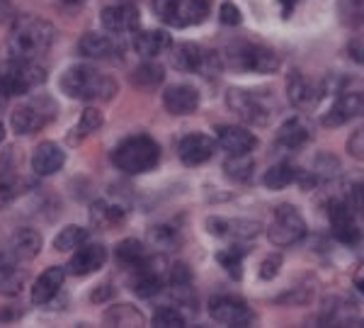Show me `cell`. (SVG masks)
Instances as JSON below:
<instances>
[{"instance_id": "cell-1", "label": "cell", "mask_w": 364, "mask_h": 328, "mask_svg": "<svg viewBox=\"0 0 364 328\" xmlns=\"http://www.w3.org/2000/svg\"><path fill=\"white\" fill-rule=\"evenodd\" d=\"M54 44V27L42 17L25 15L15 22L8 39V51L13 58H39Z\"/></svg>"}, {"instance_id": "cell-2", "label": "cell", "mask_w": 364, "mask_h": 328, "mask_svg": "<svg viewBox=\"0 0 364 328\" xmlns=\"http://www.w3.org/2000/svg\"><path fill=\"white\" fill-rule=\"evenodd\" d=\"M61 90L73 100H112L117 83L92 66H70L61 75Z\"/></svg>"}, {"instance_id": "cell-3", "label": "cell", "mask_w": 364, "mask_h": 328, "mask_svg": "<svg viewBox=\"0 0 364 328\" xmlns=\"http://www.w3.org/2000/svg\"><path fill=\"white\" fill-rule=\"evenodd\" d=\"M158 158H161V149L151 137H129L114 149L112 163L129 175H141L156 168Z\"/></svg>"}, {"instance_id": "cell-4", "label": "cell", "mask_w": 364, "mask_h": 328, "mask_svg": "<svg viewBox=\"0 0 364 328\" xmlns=\"http://www.w3.org/2000/svg\"><path fill=\"white\" fill-rule=\"evenodd\" d=\"M0 78L10 95H27L46 80V68L39 66L37 58H13L8 66L0 68Z\"/></svg>"}, {"instance_id": "cell-5", "label": "cell", "mask_w": 364, "mask_h": 328, "mask_svg": "<svg viewBox=\"0 0 364 328\" xmlns=\"http://www.w3.org/2000/svg\"><path fill=\"white\" fill-rule=\"evenodd\" d=\"M154 10L170 27L202 25L209 15L207 0H154Z\"/></svg>"}, {"instance_id": "cell-6", "label": "cell", "mask_w": 364, "mask_h": 328, "mask_svg": "<svg viewBox=\"0 0 364 328\" xmlns=\"http://www.w3.org/2000/svg\"><path fill=\"white\" fill-rule=\"evenodd\" d=\"M228 63H231L233 68H238V71L272 73L279 68V56L262 44L236 42L228 49Z\"/></svg>"}, {"instance_id": "cell-7", "label": "cell", "mask_w": 364, "mask_h": 328, "mask_svg": "<svg viewBox=\"0 0 364 328\" xmlns=\"http://www.w3.org/2000/svg\"><path fill=\"white\" fill-rule=\"evenodd\" d=\"M267 236H269V241L274 245H279V248L294 245L306 236V221H304V216L299 214L296 207L282 204V207L274 209L272 224L267 228Z\"/></svg>"}, {"instance_id": "cell-8", "label": "cell", "mask_w": 364, "mask_h": 328, "mask_svg": "<svg viewBox=\"0 0 364 328\" xmlns=\"http://www.w3.org/2000/svg\"><path fill=\"white\" fill-rule=\"evenodd\" d=\"M56 117V105L51 97L39 95L27 100L13 112V129L17 134H34L44 129Z\"/></svg>"}, {"instance_id": "cell-9", "label": "cell", "mask_w": 364, "mask_h": 328, "mask_svg": "<svg viewBox=\"0 0 364 328\" xmlns=\"http://www.w3.org/2000/svg\"><path fill=\"white\" fill-rule=\"evenodd\" d=\"M226 105L231 107V112H236V117H240L248 125H267L269 122V102L260 92L255 90H243V88H231L226 92Z\"/></svg>"}, {"instance_id": "cell-10", "label": "cell", "mask_w": 364, "mask_h": 328, "mask_svg": "<svg viewBox=\"0 0 364 328\" xmlns=\"http://www.w3.org/2000/svg\"><path fill=\"white\" fill-rule=\"evenodd\" d=\"M328 219H331V233L333 238L345 245H355L360 241L362 231L355 224L352 207L348 200H331L328 202Z\"/></svg>"}, {"instance_id": "cell-11", "label": "cell", "mask_w": 364, "mask_h": 328, "mask_svg": "<svg viewBox=\"0 0 364 328\" xmlns=\"http://www.w3.org/2000/svg\"><path fill=\"white\" fill-rule=\"evenodd\" d=\"M209 314L214 321L219 324H226V326H248L252 321V312L248 309L240 297H231V295H219L209 302Z\"/></svg>"}, {"instance_id": "cell-12", "label": "cell", "mask_w": 364, "mask_h": 328, "mask_svg": "<svg viewBox=\"0 0 364 328\" xmlns=\"http://www.w3.org/2000/svg\"><path fill=\"white\" fill-rule=\"evenodd\" d=\"M219 58H216V54H211V51H204L202 46L197 44H178L173 49V66L178 68V71L182 73H211V66H219Z\"/></svg>"}, {"instance_id": "cell-13", "label": "cell", "mask_w": 364, "mask_h": 328, "mask_svg": "<svg viewBox=\"0 0 364 328\" xmlns=\"http://www.w3.org/2000/svg\"><path fill=\"white\" fill-rule=\"evenodd\" d=\"M209 233L219 238H228V241L238 243V241H250L260 233V221H250V219H224V216H209L207 219Z\"/></svg>"}, {"instance_id": "cell-14", "label": "cell", "mask_w": 364, "mask_h": 328, "mask_svg": "<svg viewBox=\"0 0 364 328\" xmlns=\"http://www.w3.org/2000/svg\"><path fill=\"white\" fill-rule=\"evenodd\" d=\"M287 92H289V100L294 107L299 110H311L318 105V100L323 97V92H326V88H323L318 80L309 78V75L294 71L287 78Z\"/></svg>"}, {"instance_id": "cell-15", "label": "cell", "mask_w": 364, "mask_h": 328, "mask_svg": "<svg viewBox=\"0 0 364 328\" xmlns=\"http://www.w3.org/2000/svg\"><path fill=\"white\" fill-rule=\"evenodd\" d=\"M216 144H219L228 156H243L255 149L257 139H255V134L243 127L224 125L216 129Z\"/></svg>"}, {"instance_id": "cell-16", "label": "cell", "mask_w": 364, "mask_h": 328, "mask_svg": "<svg viewBox=\"0 0 364 328\" xmlns=\"http://www.w3.org/2000/svg\"><path fill=\"white\" fill-rule=\"evenodd\" d=\"M360 115H364L362 92H343V95L333 102V107L328 110V115L323 117V127H340Z\"/></svg>"}, {"instance_id": "cell-17", "label": "cell", "mask_w": 364, "mask_h": 328, "mask_svg": "<svg viewBox=\"0 0 364 328\" xmlns=\"http://www.w3.org/2000/svg\"><path fill=\"white\" fill-rule=\"evenodd\" d=\"M102 27L112 34H124L134 32L139 27V10L132 3H119L109 5L102 10Z\"/></svg>"}, {"instance_id": "cell-18", "label": "cell", "mask_w": 364, "mask_h": 328, "mask_svg": "<svg viewBox=\"0 0 364 328\" xmlns=\"http://www.w3.org/2000/svg\"><path fill=\"white\" fill-rule=\"evenodd\" d=\"M178 156L185 166H202L214 156V139L207 134H190L180 142Z\"/></svg>"}, {"instance_id": "cell-19", "label": "cell", "mask_w": 364, "mask_h": 328, "mask_svg": "<svg viewBox=\"0 0 364 328\" xmlns=\"http://www.w3.org/2000/svg\"><path fill=\"white\" fill-rule=\"evenodd\" d=\"M107 260V248L100 243H83L75 248L73 258L68 260V270L73 275H90L100 270Z\"/></svg>"}, {"instance_id": "cell-20", "label": "cell", "mask_w": 364, "mask_h": 328, "mask_svg": "<svg viewBox=\"0 0 364 328\" xmlns=\"http://www.w3.org/2000/svg\"><path fill=\"white\" fill-rule=\"evenodd\" d=\"M66 163V151L54 142H44L32 154V171L37 175H54Z\"/></svg>"}, {"instance_id": "cell-21", "label": "cell", "mask_w": 364, "mask_h": 328, "mask_svg": "<svg viewBox=\"0 0 364 328\" xmlns=\"http://www.w3.org/2000/svg\"><path fill=\"white\" fill-rule=\"evenodd\" d=\"M163 105L170 115H192L199 107V92L192 85H173L163 92Z\"/></svg>"}, {"instance_id": "cell-22", "label": "cell", "mask_w": 364, "mask_h": 328, "mask_svg": "<svg viewBox=\"0 0 364 328\" xmlns=\"http://www.w3.org/2000/svg\"><path fill=\"white\" fill-rule=\"evenodd\" d=\"M63 280H66V270H63V268H58V265L46 268L32 287V302L39 304V307H42V304H49L58 295Z\"/></svg>"}, {"instance_id": "cell-23", "label": "cell", "mask_w": 364, "mask_h": 328, "mask_svg": "<svg viewBox=\"0 0 364 328\" xmlns=\"http://www.w3.org/2000/svg\"><path fill=\"white\" fill-rule=\"evenodd\" d=\"M78 51L85 58H97V61H112L119 56V46L114 44V39H109L107 34L87 32L78 44Z\"/></svg>"}, {"instance_id": "cell-24", "label": "cell", "mask_w": 364, "mask_h": 328, "mask_svg": "<svg viewBox=\"0 0 364 328\" xmlns=\"http://www.w3.org/2000/svg\"><path fill=\"white\" fill-rule=\"evenodd\" d=\"M311 139V129L306 122L301 120V117H291V120H287L284 125L279 127L277 132V149L282 151H296L301 149L304 144H306Z\"/></svg>"}, {"instance_id": "cell-25", "label": "cell", "mask_w": 364, "mask_h": 328, "mask_svg": "<svg viewBox=\"0 0 364 328\" xmlns=\"http://www.w3.org/2000/svg\"><path fill=\"white\" fill-rule=\"evenodd\" d=\"M42 250V233L34 228H17L10 238V255L15 260H32Z\"/></svg>"}, {"instance_id": "cell-26", "label": "cell", "mask_w": 364, "mask_h": 328, "mask_svg": "<svg viewBox=\"0 0 364 328\" xmlns=\"http://www.w3.org/2000/svg\"><path fill=\"white\" fill-rule=\"evenodd\" d=\"M170 46H173V39L161 29H144V32H136V37H134V49L146 58L163 54Z\"/></svg>"}, {"instance_id": "cell-27", "label": "cell", "mask_w": 364, "mask_h": 328, "mask_svg": "<svg viewBox=\"0 0 364 328\" xmlns=\"http://www.w3.org/2000/svg\"><path fill=\"white\" fill-rule=\"evenodd\" d=\"M127 209L122 207V204H114L109 200H97L95 204H92V224H97L100 228H109L114 224H119L122 219H124Z\"/></svg>"}, {"instance_id": "cell-28", "label": "cell", "mask_w": 364, "mask_h": 328, "mask_svg": "<svg viewBox=\"0 0 364 328\" xmlns=\"http://www.w3.org/2000/svg\"><path fill=\"white\" fill-rule=\"evenodd\" d=\"M105 324L109 326H144L146 319L132 304H117L105 312Z\"/></svg>"}, {"instance_id": "cell-29", "label": "cell", "mask_w": 364, "mask_h": 328, "mask_svg": "<svg viewBox=\"0 0 364 328\" xmlns=\"http://www.w3.org/2000/svg\"><path fill=\"white\" fill-rule=\"evenodd\" d=\"M299 178V171L291 163H277L265 173L262 183H265L267 190H284L287 185H291Z\"/></svg>"}, {"instance_id": "cell-30", "label": "cell", "mask_w": 364, "mask_h": 328, "mask_svg": "<svg viewBox=\"0 0 364 328\" xmlns=\"http://www.w3.org/2000/svg\"><path fill=\"white\" fill-rule=\"evenodd\" d=\"M252 171H255V163H252V158L248 154L231 156L224 163V173L231 180H236V183H248V180L252 178Z\"/></svg>"}, {"instance_id": "cell-31", "label": "cell", "mask_w": 364, "mask_h": 328, "mask_svg": "<svg viewBox=\"0 0 364 328\" xmlns=\"http://www.w3.org/2000/svg\"><path fill=\"white\" fill-rule=\"evenodd\" d=\"M163 78H166V71L158 63H141L132 75V83L136 88H144V90H151V88L161 85Z\"/></svg>"}, {"instance_id": "cell-32", "label": "cell", "mask_w": 364, "mask_h": 328, "mask_svg": "<svg viewBox=\"0 0 364 328\" xmlns=\"http://www.w3.org/2000/svg\"><path fill=\"white\" fill-rule=\"evenodd\" d=\"M144 258H146V248L136 241V238H127V241H122L117 245V260H119L122 265L136 268Z\"/></svg>"}, {"instance_id": "cell-33", "label": "cell", "mask_w": 364, "mask_h": 328, "mask_svg": "<svg viewBox=\"0 0 364 328\" xmlns=\"http://www.w3.org/2000/svg\"><path fill=\"white\" fill-rule=\"evenodd\" d=\"M20 195V180L13 173V168L0 166V209H5L15 197Z\"/></svg>"}, {"instance_id": "cell-34", "label": "cell", "mask_w": 364, "mask_h": 328, "mask_svg": "<svg viewBox=\"0 0 364 328\" xmlns=\"http://www.w3.org/2000/svg\"><path fill=\"white\" fill-rule=\"evenodd\" d=\"M243 258H245V248H240L236 243H233L231 248L216 253V260L221 263V268H224L228 275H233V277H240V273H243Z\"/></svg>"}, {"instance_id": "cell-35", "label": "cell", "mask_w": 364, "mask_h": 328, "mask_svg": "<svg viewBox=\"0 0 364 328\" xmlns=\"http://www.w3.org/2000/svg\"><path fill=\"white\" fill-rule=\"evenodd\" d=\"M85 241H87V228H83V226H66L54 238V248L56 250H75L78 245H83Z\"/></svg>"}, {"instance_id": "cell-36", "label": "cell", "mask_w": 364, "mask_h": 328, "mask_svg": "<svg viewBox=\"0 0 364 328\" xmlns=\"http://www.w3.org/2000/svg\"><path fill=\"white\" fill-rule=\"evenodd\" d=\"M154 326L158 328H182L185 326V316L175 307H161L154 314Z\"/></svg>"}, {"instance_id": "cell-37", "label": "cell", "mask_w": 364, "mask_h": 328, "mask_svg": "<svg viewBox=\"0 0 364 328\" xmlns=\"http://www.w3.org/2000/svg\"><path fill=\"white\" fill-rule=\"evenodd\" d=\"M340 15L348 25H364V0H343Z\"/></svg>"}, {"instance_id": "cell-38", "label": "cell", "mask_w": 364, "mask_h": 328, "mask_svg": "<svg viewBox=\"0 0 364 328\" xmlns=\"http://www.w3.org/2000/svg\"><path fill=\"white\" fill-rule=\"evenodd\" d=\"M102 127V115L97 112V110H85L83 117H80V122H78V127H75V132H80V134H92V132H97V129Z\"/></svg>"}, {"instance_id": "cell-39", "label": "cell", "mask_w": 364, "mask_h": 328, "mask_svg": "<svg viewBox=\"0 0 364 328\" xmlns=\"http://www.w3.org/2000/svg\"><path fill=\"white\" fill-rule=\"evenodd\" d=\"M279 268H282V255H279V253L267 255L265 260H262V265H260V277H262V280H272V277H277Z\"/></svg>"}, {"instance_id": "cell-40", "label": "cell", "mask_w": 364, "mask_h": 328, "mask_svg": "<svg viewBox=\"0 0 364 328\" xmlns=\"http://www.w3.org/2000/svg\"><path fill=\"white\" fill-rule=\"evenodd\" d=\"M192 280L190 270H187L185 263H175L173 268H170V282H173V287H187Z\"/></svg>"}, {"instance_id": "cell-41", "label": "cell", "mask_w": 364, "mask_h": 328, "mask_svg": "<svg viewBox=\"0 0 364 328\" xmlns=\"http://www.w3.org/2000/svg\"><path fill=\"white\" fill-rule=\"evenodd\" d=\"M219 20L228 27H236V25H240V10L233 3H224L219 10Z\"/></svg>"}, {"instance_id": "cell-42", "label": "cell", "mask_w": 364, "mask_h": 328, "mask_svg": "<svg viewBox=\"0 0 364 328\" xmlns=\"http://www.w3.org/2000/svg\"><path fill=\"white\" fill-rule=\"evenodd\" d=\"M348 151H350V154L355 156V158H360V161H364V127H362V129H357V132L350 137Z\"/></svg>"}, {"instance_id": "cell-43", "label": "cell", "mask_w": 364, "mask_h": 328, "mask_svg": "<svg viewBox=\"0 0 364 328\" xmlns=\"http://www.w3.org/2000/svg\"><path fill=\"white\" fill-rule=\"evenodd\" d=\"M350 207L357 209V212L364 216V180H360V183L352 185V190H350Z\"/></svg>"}, {"instance_id": "cell-44", "label": "cell", "mask_w": 364, "mask_h": 328, "mask_svg": "<svg viewBox=\"0 0 364 328\" xmlns=\"http://www.w3.org/2000/svg\"><path fill=\"white\" fill-rule=\"evenodd\" d=\"M348 56L352 61L357 63H364V39H352L348 44Z\"/></svg>"}, {"instance_id": "cell-45", "label": "cell", "mask_w": 364, "mask_h": 328, "mask_svg": "<svg viewBox=\"0 0 364 328\" xmlns=\"http://www.w3.org/2000/svg\"><path fill=\"white\" fill-rule=\"evenodd\" d=\"M301 3V0H279V8H282V15L289 17L291 13H294V8Z\"/></svg>"}, {"instance_id": "cell-46", "label": "cell", "mask_w": 364, "mask_h": 328, "mask_svg": "<svg viewBox=\"0 0 364 328\" xmlns=\"http://www.w3.org/2000/svg\"><path fill=\"white\" fill-rule=\"evenodd\" d=\"M10 97H13V95H10V90H8V88H5L3 78H0V110H3L5 105H8Z\"/></svg>"}, {"instance_id": "cell-47", "label": "cell", "mask_w": 364, "mask_h": 328, "mask_svg": "<svg viewBox=\"0 0 364 328\" xmlns=\"http://www.w3.org/2000/svg\"><path fill=\"white\" fill-rule=\"evenodd\" d=\"M10 13H13V8H10L8 0H0V22L8 20V15H10Z\"/></svg>"}, {"instance_id": "cell-48", "label": "cell", "mask_w": 364, "mask_h": 328, "mask_svg": "<svg viewBox=\"0 0 364 328\" xmlns=\"http://www.w3.org/2000/svg\"><path fill=\"white\" fill-rule=\"evenodd\" d=\"M355 287H357V290H360L362 295H364V265L360 268V270L355 273Z\"/></svg>"}, {"instance_id": "cell-49", "label": "cell", "mask_w": 364, "mask_h": 328, "mask_svg": "<svg viewBox=\"0 0 364 328\" xmlns=\"http://www.w3.org/2000/svg\"><path fill=\"white\" fill-rule=\"evenodd\" d=\"M61 3H68V5H78V3H85V0H61Z\"/></svg>"}, {"instance_id": "cell-50", "label": "cell", "mask_w": 364, "mask_h": 328, "mask_svg": "<svg viewBox=\"0 0 364 328\" xmlns=\"http://www.w3.org/2000/svg\"><path fill=\"white\" fill-rule=\"evenodd\" d=\"M3 139H5V129H3V125H0V144H3Z\"/></svg>"}]
</instances>
